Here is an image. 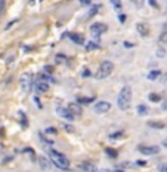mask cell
<instances>
[{
    "instance_id": "cell-17",
    "label": "cell",
    "mask_w": 167,
    "mask_h": 172,
    "mask_svg": "<svg viewBox=\"0 0 167 172\" xmlns=\"http://www.w3.org/2000/svg\"><path fill=\"white\" fill-rule=\"evenodd\" d=\"M160 74H161L160 70H152V71H149V74L146 76V79H148V80H155V79L160 77Z\"/></svg>"
},
{
    "instance_id": "cell-30",
    "label": "cell",
    "mask_w": 167,
    "mask_h": 172,
    "mask_svg": "<svg viewBox=\"0 0 167 172\" xmlns=\"http://www.w3.org/2000/svg\"><path fill=\"white\" fill-rule=\"evenodd\" d=\"M160 43H167V31H163L160 34Z\"/></svg>"
},
{
    "instance_id": "cell-9",
    "label": "cell",
    "mask_w": 167,
    "mask_h": 172,
    "mask_svg": "<svg viewBox=\"0 0 167 172\" xmlns=\"http://www.w3.org/2000/svg\"><path fill=\"white\" fill-rule=\"evenodd\" d=\"M77 168L81 172H98V168H96V165L92 162H80L77 165Z\"/></svg>"
},
{
    "instance_id": "cell-45",
    "label": "cell",
    "mask_w": 167,
    "mask_h": 172,
    "mask_svg": "<svg viewBox=\"0 0 167 172\" xmlns=\"http://www.w3.org/2000/svg\"><path fill=\"white\" fill-rule=\"evenodd\" d=\"M163 110H166V111H167V101H164V102H163Z\"/></svg>"
},
{
    "instance_id": "cell-24",
    "label": "cell",
    "mask_w": 167,
    "mask_h": 172,
    "mask_svg": "<svg viewBox=\"0 0 167 172\" xmlns=\"http://www.w3.org/2000/svg\"><path fill=\"white\" fill-rule=\"evenodd\" d=\"M55 62H56V64H64V62H67V56L62 55V54H58V55L55 56Z\"/></svg>"
},
{
    "instance_id": "cell-26",
    "label": "cell",
    "mask_w": 167,
    "mask_h": 172,
    "mask_svg": "<svg viewBox=\"0 0 167 172\" xmlns=\"http://www.w3.org/2000/svg\"><path fill=\"white\" fill-rule=\"evenodd\" d=\"M148 126H151V128H157V129H163V128H166V125H164V123H161V122H148Z\"/></svg>"
},
{
    "instance_id": "cell-51",
    "label": "cell",
    "mask_w": 167,
    "mask_h": 172,
    "mask_svg": "<svg viewBox=\"0 0 167 172\" xmlns=\"http://www.w3.org/2000/svg\"><path fill=\"white\" fill-rule=\"evenodd\" d=\"M40 2H43V0H40Z\"/></svg>"
},
{
    "instance_id": "cell-48",
    "label": "cell",
    "mask_w": 167,
    "mask_h": 172,
    "mask_svg": "<svg viewBox=\"0 0 167 172\" xmlns=\"http://www.w3.org/2000/svg\"><path fill=\"white\" fill-rule=\"evenodd\" d=\"M3 150H5V147H3V145H2V144H0V153H2Z\"/></svg>"
},
{
    "instance_id": "cell-21",
    "label": "cell",
    "mask_w": 167,
    "mask_h": 172,
    "mask_svg": "<svg viewBox=\"0 0 167 172\" xmlns=\"http://www.w3.org/2000/svg\"><path fill=\"white\" fill-rule=\"evenodd\" d=\"M39 138H40V141H41L43 144H46V145H53V141H50L49 138H46V136H45V132H40V134H39Z\"/></svg>"
},
{
    "instance_id": "cell-6",
    "label": "cell",
    "mask_w": 167,
    "mask_h": 172,
    "mask_svg": "<svg viewBox=\"0 0 167 172\" xmlns=\"http://www.w3.org/2000/svg\"><path fill=\"white\" fill-rule=\"evenodd\" d=\"M111 110V102L108 101H98L93 107V111L98 114H104V113H108Z\"/></svg>"
},
{
    "instance_id": "cell-32",
    "label": "cell",
    "mask_w": 167,
    "mask_h": 172,
    "mask_svg": "<svg viewBox=\"0 0 167 172\" xmlns=\"http://www.w3.org/2000/svg\"><path fill=\"white\" fill-rule=\"evenodd\" d=\"M81 76H83V77H90V76H92V73H90L89 68H84V70L81 71Z\"/></svg>"
},
{
    "instance_id": "cell-15",
    "label": "cell",
    "mask_w": 167,
    "mask_h": 172,
    "mask_svg": "<svg viewBox=\"0 0 167 172\" xmlns=\"http://www.w3.org/2000/svg\"><path fill=\"white\" fill-rule=\"evenodd\" d=\"M84 46H86V50H87V52H92V50L99 49V45H98L96 42H86Z\"/></svg>"
},
{
    "instance_id": "cell-46",
    "label": "cell",
    "mask_w": 167,
    "mask_h": 172,
    "mask_svg": "<svg viewBox=\"0 0 167 172\" xmlns=\"http://www.w3.org/2000/svg\"><path fill=\"white\" fill-rule=\"evenodd\" d=\"M98 172H112L111 169H101V171H98Z\"/></svg>"
},
{
    "instance_id": "cell-39",
    "label": "cell",
    "mask_w": 167,
    "mask_h": 172,
    "mask_svg": "<svg viewBox=\"0 0 167 172\" xmlns=\"http://www.w3.org/2000/svg\"><path fill=\"white\" fill-rule=\"evenodd\" d=\"M3 9H5V0H0V13L3 12Z\"/></svg>"
},
{
    "instance_id": "cell-49",
    "label": "cell",
    "mask_w": 167,
    "mask_h": 172,
    "mask_svg": "<svg viewBox=\"0 0 167 172\" xmlns=\"http://www.w3.org/2000/svg\"><path fill=\"white\" fill-rule=\"evenodd\" d=\"M3 132H5V129L2 128V129H0V135H3Z\"/></svg>"
},
{
    "instance_id": "cell-33",
    "label": "cell",
    "mask_w": 167,
    "mask_h": 172,
    "mask_svg": "<svg viewBox=\"0 0 167 172\" xmlns=\"http://www.w3.org/2000/svg\"><path fill=\"white\" fill-rule=\"evenodd\" d=\"M64 129H65L67 132H69V134H73V132H74V128H73L71 125H64Z\"/></svg>"
},
{
    "instance_id": "cell-4",
    "label": "cell",
    "mask_w": 167,
    "mask_h": 172,
    "mask_svg": "<svg viewBox=\"0 0 167 172\" xmlns=\"http://www.w3.org/2000/svg\"><path fill=\"white\" fill-rule=\"evenodd\" d=\"M19 85H21V89L25 93H28L33 89V74L31 73H24L19 79Z\"/></svg>"
},
{
    "instance_id": "cell-31",
    "label": "cell",
    "mask_w": 167,
    "mask_h": 172,
    "mask_svg": "<svg viewBox=\"0 0 167 172\" xmlns=\"http://www.w3.org/2000/svg\"><path fill=\"white\" fill-rule=\"evenodd\" d=\"M33 101H34V104H36V105H37V107H39L40 110L43 108V105H41V102H40V99H39V97H37V95H36V97L33 98Z\"/></svg>"
},
{
    "instance_id": "cell-37",
    "label": "cell",
    "mask_w": 167,
    "mask_h": 172,
    "mask_svg": "<svg viewBox=\"0 0 167 172\" xmlns=\"http://www.w3.org/2000/svg\"><path fill=\"white\" fill-rule=\"evenodd\" d=\"M118 21H120V22H124V21H126V15H124V13H120V15H118Z\"/></svg>"
},
{
    "instance_id": "cell-43",
    "label": "cell",
    "mask_w": 167,
    "mask_h": 172,
    "mask_svg": "<svg viewBox=\"0 0 167 172\" xmlns=\"http://www.w3.org/2000/svg\"><path fill=\"white\" fill-rule=\"evenodd\" d=\"M138 165H139V166H145V165H146V162H145V160H139V162H138Z\"/></svg>"
},
{
    "instance_id": "cell-3",
    "label": "cell",
    "mask_w": 167,
    "mask_h": 172,
    "mask_svg": "<svg viewBox=\"0 0 167 172\" xmlns=\"http://www.w3.org/2000/svg\"><path fill=\"white\" fill-rule=\"evenodd\" d=\"M112 71H114V64L111 61H104V62H101L98 71H96L93 76H95L96 80H104V79H107Z\"/></svg>"
},
{
    "instance_id": "cell-35",
    "label": "cell",
    "mask_w": 167,
    "mask_h": 172,
    "mask_svg": "<svg viewBox=\"0 0 167 172\" xmlns=\"http://www.w3.org/2000/svg\"><path fill=\"white\" fill-rule=\"evenodd\" d=\"M148 3H149V6H151V7H155V9L158 7V3H157V0H148Z\"/></svg>"
},
{
    "instance_id": "cell-7",
    "label": "cell",
    "mask_w": 167,
    "mask_h": 172,
    "mask_svg": "<svg viewBox=\"0 0 167 172\" xmlns=\"http://www.w3.org/2000/svg\"><path fill=\"white\" fill-rule=\"evenodd\" d=\"M138 150L145 156H151V154H157L160 151V147H157V145H139Z\"/></svg>"
},
{
    "instance_id": "cell-11",
    "label": "cell",
    "mask_w": 167,
    "mask_h": 172,
    "mask_svg": "<svg viewBox=\"0 0 167 172\" xmlns=\"http://www.w3.org/2000/svg\"><path fill=\"white\" fill-rule=\"evenodd\" d=\"M49 88H50V86L46 82H37L36 85H34V89H36L37 93H45V92L49 91Z\"/></svg>"
},
{
    "instance_id": "cell-47",
    "label": "cell",
    "mask_w": 167,
    "mask_h": 172,
    "mask_svg": "<svg viewBox=\"0 0 167 172\" xmlns=\"http://www.w3.org/2000/svg\"><path fill=\"white\" fill-rule=\"evenodd\" d=\"M163 145H164V147L167 148V140H164V141H163Z\"/></svg>"
},
{
    "instance_id": "cell-10",
    "label": "cell",
    "mask_w": 167,
    "mask_h": 172,
    "mask_svg": "<svg viewBox=\"0 0 167 172\" xmlns=\"http://www.w3.org/2000/svg\"><path fill=\"white\" fill-rule=\"evenodd\" d=\"M37 163L41 171H49L50 169V162H49V157H45V156H37Z\"/></svg>"
},
{
    "instance_id": "cell-19",
    "label": "cell",
    "mask_w": 167,
    "mask_h": 172,
    "mask_svg": "<svg viewBox=\"0 0 167 172\" xmlns=\"http://www.w3.org/2000/svg\"><path fill=\"white\" fill-rule=\"evenodd\" d=\"M95 98L92 97H77V102H80V104H89V102H93Z\"/></svg>"
},
{
    "instance_id": "cell-14",
    "label": "cell",
    "mask_w": 167,
    "mask_h": 172,
    "mask_svg": "<svg viewBox=\"0 0 167 172\" xmlns=\"http://www.w3.org/2000/svg\"><path fill=\"white\" fill-rule=\"evenodd\" d=\"M68 110L71 111L74 116H81V107L78 104H75V102H71V104L68 105Z\"/></svg>"
},
{
    "instance_id": "cell-5",
    "label": "cell",
    "mask_w": 167,
    "mask_h": 172,
    "mask_svg": "<svg viewBox=\"0 0 167 172\" xmlns=\"http://www.w3.org/2000/svg\"><path fill=\"white\" fill-rule=\"evenodd\" d=\"M107 30H108V28H107V25H105L104 22H95L92 27H90V34H92L93 39L99 40V36H101V34H104Z\"/></svg>"
},
{
    "instance_id": "cell-42",
    "label": "cell",
    "mask_w": 167,
    "mask_h": 172,
    "mask_svg": "<svg viewBox=\"0 0 167 172\" xmlns=\"http://www.w3.org/2000/svg\"><path fill=\"white\" fill-rule=\"evenodd\" d=\"M80 3H81V5H86V6H87V5H90V0H80Z\"/></svg>"
},
{
    "instance_id": "cell-20",
    "label": "cell",
    "mask_w": 167,
    "mask_h": 172,
    "mask_svg": "<svg viewBox=\"0 0 167 172\" xmlns=\"http://www.w3.org/2000/svg\"><path fill=\"white\" fill-rule=\"evenodd\" d=\"M136 30L139 31L140 36H148V28L145 27L144 24H138V25H136Z\"/></svg>"
},
{
    "instance_id": "cell-36",
    "label": "cell",
    "mask_w": 167,
    "mask_h": 172,
    "mask_svg": "<svg viewBox=\"0 0 167 172\" xmlns=\"http://www.w3.org/2000/svg\"><path fill=\"white\" fill-rule=\"evenodd\" d=\"M157 55L160 56V58H163V56H166V52H164V49H158V52H157Z\"/></svg>"
},
{
    "instance_id": "cell-41",
    "label": "cell",
    "mask_w": 167,
    "mask_h": 172,
    "mask_svg": "<svg viewBox=\"0 0 167 172\" xmlns=\"http://www.w3.org/2000/svg\"><path fill=\"white\" fill-rule=\"evenodd\" d=\"M12 159H13V156H6V159L3 160V163H7V162H11Z\"/></svg>"
},
{
    "instance_id": "cell-44",
    "label": "cell",
    "mask_w": 167,
    "mask_h": 172,
    "mask_svg": "<svg viewBox=\"0 0 167 172\" xmlns=\"http://www.w3.org/2000/svg\"><path fill=\"white\" fill-rule=\"evenodd\" d=\"M124 46H126V48H133V43H129V42H126V43H124Z\"/></svg>"
},
{
    "instance_id": "cell-12",
    "label": "cell",
    "mask_w": 167,
    "mask_h": 172,
    "mask_svg": "<svg viewBox=\"0 0 167 172\" xmlns=\"http://www.w3.org/2000/svg\"><path fill=\"white\" fill-rule=\"evenodd\" d=\"M68 37H69V40H71V42H74L75 45H84V43H86L84 37L80 36V34H77V33H69Z\"/></svg>"
},
{
    "instance_id": "cell-23",
    "label": "cell",
    "mask_w": 167,
    "mask_h": 172,
    "mask_svg": "<svg viewBox=\"0 0 167 172\" xmlns=\"http://www.w3.org/2000/svg\"><path fill=\"white\" fill-rule=\"evenodd\" d=\"M148 99L151 101V102H160V101H161V97L158 95V93H149Z\"/></svg>"
},
{
    "instance_id": "cell-40",
    "label": "cell",
    "mask_w": 167,
    "mask_h": 172,
    "mask_svg": "<svg viewBox=\"0 0 167 172\" xmlns=\"http://www.w3.org/2000/svg\"><path fill=\"white\" fill-rule=\"evenodd\" d=\"M22 50L24 52H31V48L30 46H22Z\"/></svg>"
},
{
    "instance_id": "cell-29",
    "label": "cell",
    "mask_w": 167,
    "mask_h": 172,
    "mask_svg": "<svg viewBox=\"0 0 167 172\" xmlns=\"http://www.w3.org/2000/svg\"><path fill=\"white\" fill-rule=\"evenodd\" d=\"M111 3H112V6L116 7V9H121V6H123L120 0H111Z\"/></svg>"
},
{
    "instance_id": "cell-18",
    "label": "cell",
    "mask_w": 167,
    "mask_h": 172,
    "mask_svg": "<svg viewBox=\"0 0 167 172\" xmlns=\"http://www.w3.org/2000/svg\"><path fill=\"white\" fill-rule=\"evenodd\" d=\"M105 153H107V156L111 157V159H117L118 157V151L114 150V148H105Z\"/></svg>"
},
{
    "instance_id": "cell-13",
    "label": "cell",
    "mask_w": 167,
    "mask_h": 172,
    "mask_svg": "<svg viewBox=\"0 0 167 172\" xmlns=\"http://www.w3.org/2000/svg\"><path fill=\"white\" fill-rule=\"evenodd\" d=\"M37 82H46V83H53L55 79L52 77V74H47V73H40L37 74Z\"/></svg>"
},
{
    "instance_id": "cell-2",
    "label": "cell",
    "mask_w": 167,
    "mask_h": 172,
    "mask_svg": "<svg viewBox=\"0 0 167 172\" xmlns=\"http://www.w3.org/2000/svg\"><path fill=\"white\" fill-rule=\"evenodd\" d=\"M118 107L121 111H127L130 108L132 104V88L130 86H123L121 91H120V95H118Z\"/></svg>"
},
{
    "instance_id": "cell-8",
    "label": "cell",
    "mask_w": 167,
    "mask_h": 172,
    "mask_svg": "<svg viewBox=\"0 0 167 172\" xmlns=\"http://www.w3.org/2000/svg\"><path fill=\"white\" fill-rule=\"evenodd\" d=\"M56 114H58L59 117L68 120V122H73V120H74V114L68 110V107H67V108H65V107H58V108H56Z\"/></svg>"
},
{
    "instance_id": "cell-34",
    "label": "cell",
    "mask_w": 167,
    "mask_h": 172,
    "mask_svg": "<svg viewBox=\"0 0 167 172\" xmlns=\"http://www.w3.org/2000/svg\"><path fill=\"white\" fill-rule=\"evenodd\" d=\"M158 171L160 172H167V163H161V165L158 166Z\"/></svg>"
},
{
    "instance_id": "cell-22",
    "label": "cell",
    "mask_w": 167,
    "mask_h": 172,
    "mask_svg": "<svg viewBox=\"0 0 167 172\" xmlns=\"http://www.w3.org/2000/svg\"><path fill=\"white\" fill-rule=\"evenodd\" d=\"M99 5H96V6H92L90 7V11H89V13H87V18H92V16H95L96 13H98V11H99Z\"/></svg>"
},
{
    "instance_id": "cell-28",
    "label": "cell",
    "mask_w": 167,
    "mask_h": 172,
    "mask_svg": "<svg viewBox=\"0 0 167 172\" xmlns=\"http://www.w3.org/2000/svg\"><path fill=\"white\" fill-rule=\"evenodd\" d=\"M121 136H123V132H114V134L110 135V138L111 140H118V138H121Z\"/></svg>"
},
{
    "instance_id": "cell-27",
    "label": "cell",
    "mask_w": 167,
    "mask_h": 172,
    "mask_svg": "<svg viewBox=\"0 0 167 172\" xmlns=\"http://www.w3.org/2000/svg\"><path fill=\"white\" fill-rule=\"evenodd\" d=\"M45 134H50V135H56V134H58V131H56L55 128H49V126H47V128L45 129Z\"/></svg>"
},
{
    "instance_id": "cell-25",
    "label": "cell",
    "mask_w": 167,
    "mask_h": 172,
    "mask_svg": "<svg viewBox=\"0 0 167 172\" xmlns=\"http://www.w3.org/2000/svg\"><path fill=\"white\" fill-rule=\"evenodd\" d=\"M18 116L21 117V126L22 128H27L28 126V120H27V117L24 116V113H22V111H18Z\"/></svg>"
},
{
    "instance_id": "cell-1",
    "label": "cell",
    "mask_w": 167,
    "mask_h": 172,
    "mask_svg": "<svg viewBox=\"0 0 167 172\" xmlns=\"http://www.w3.org/2000/svg\"><path fill=\"white\" fill-rule=\"evenodd\" d=\"M46 153L49 154V159L53 162L58 168H61V169H69V165H71V163H69V159L65 157L62 153H59V151H56L53 148H46Z\"/></svg>"
},
{
    "instance_id": "cell-50",
    "label": "cell",
    "mask_w": 167,
    "mask_h": 172,
    "mask_svg": "<svg viewBox=\"0 0 167 172\" xmlns=\"http://www.w3.org/2000/svg\"><path fill=\"white\" fill-rule=\"evenodd\" d=\"M117 172H123V171H117Z\"/></svg>"
},
{
    "instance_id": "cell-16",
    "label": "cell",
    "mask_w": 167,
    "mask_h": 172,
    "mask_svg": "<svg viewBox=\"0 0 167 172\" xmlns=\"http://www.w3.org/2000/svg\"><path fill=\"white\" fill-rule=\"evenodd\" d=\"M136 111H138L139 116H146V114L149 113V108H148L146 105H144V104H140V105L136 107Z\"/></svg>"
},
{
    "instance_id": "cell-38",
    "label": "cell",
    "mask_w": 167,
    "mask_h": 172,
    "mask_svg": "<svg viewBox=\"0 0 167 172\" xmlns=\"http://www.w3.org/2000/svg\"><path fill=\"white\" fill-rule=\"evenodd\" d=\"M45 71H46L47 74H49V73H53V68L49 67V65H46V67H45Z\"/></svg>"
}]
</instances>
